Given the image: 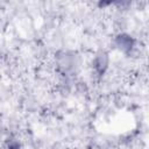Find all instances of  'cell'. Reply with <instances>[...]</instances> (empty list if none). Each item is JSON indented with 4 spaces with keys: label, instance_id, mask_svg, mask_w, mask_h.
I'll use <instances>...</instances> for the list:
<instances>
[{
    "label": "cell",
    "instance_id": "cell-2",
    "mask_svg": "<svg viewBox=\"0 0 149 149\" xmlns=\"http://www.w3.org/2000/svg\"><path fill=\"white\" fill-rule=\"evenodd\" d=\"M107 68V57L105 54H100L94 59V69L101 74Z\"/></svg>",
    "mask_w": 149,
    "mask_h": 149
},
{
    "label": "cell",
    "instance_id": "cell-3",
    "mask_svg": "<svg viewBox=\"0 0 149 149\" xmlns=\"http://www.w3.org/2000/svg\"><path fill=\"white\" fill-rule=\"evenodd\" d=\"M8 149H20V144L16 141H12L8 143Z\"/></svg>",
    "mask_w": 149,
    "mask_h": 149
},
{
    "label": "cell",
    "instance_id": "cell-1",
    "mask_svg": "<svg viewBox=\"0 0 149 149\" xmlns=\"http://www.w3.org/2000/svg\"><path fill=\"white\" fill-rule=\"evenodd\" d=\"M115 44L120 50L127 52V51L132 50V48L134 47V40L132 38V36H129L127 34H120L116 36Z\"/></svg>",
    "mask_w": 149,
    "mask_h": 149
}]
</instances>
